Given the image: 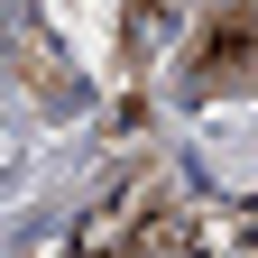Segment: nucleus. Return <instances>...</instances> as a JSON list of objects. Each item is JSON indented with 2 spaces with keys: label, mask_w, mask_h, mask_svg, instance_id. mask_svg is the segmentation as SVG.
I'll list each match as a JSON object with an SVG mask.
<instances>
[{
  "label": "nucleus",
  "mask_w": 258,
  "mask_h": 258,
  "mask_svg": "<svg viewBox=\"0 0 258 258\" xmlns=\"http://www.w3.org/2000/svg\"><path fill=\"white\" fill-rule=\"evenodd\" d=\"M157 221H166V184H111L102 203L55 240V258H129Z\"/></svg>",
  "instance_id": "1"
}]
</instances>
